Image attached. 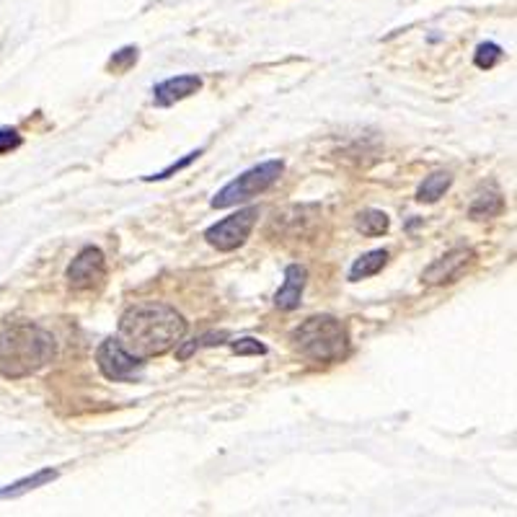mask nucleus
Returning a JSON list of instances; mask_svg holds the SVG:
<instances>
[{"instance_id": "1", "label": "nucleus", "mask_w": 517, "mask_h": 517, "mask_svg": "<svg viewBox=\"0 0 517 517\" xmlns=\"http://www.w3.org/2000/svg\"><path fill=\"white\" fill-rule=\"evenodd\" d=\"M186 334L184 316L166 303H140L119 318V345L140 360L166 354Z\"/></svg>"}, {"instance_id": "2", "label": "nucleus", "mask_w": 517, "mask_h": 517, "mask_svg": "<svg viewBox=\"0 0 517 517\" xmlns=\"http://www.w3.org/2000/svg\"><path fill=\"white\" fill-rule=\"evenodd\" d=\"M55 357V337L36 323H13L0 331V376L19 380Z\"/></svg>"}, {"instance_id": "3", "label": "nucleus", "mask_w": 517, "mask_h": 517, "mask_svg": "<svg viewBox=\"0 0 517 517\" xmlns=\"http://www.w3.org/2000/svg\"><path fill=\"white\" fill-rule=\"evenodd\" d=\"M290 342L313 362H342L349 352V331L334 316H310L293 331Z\"/></svg>"}, {"instance_id": "4", "label": "nucleus", "mask_w": 517, "mask_h": 517, "mask_svg": "<svg viewBox=\"0 0 517 517\" xmlns=\"http://www.w3.org/2000/svg\"><path fill=\"white\" fill-rule=\"evenodd\" d=\"M285 171V163L282 161H264L248 171H243L239 179H233L231 184H225L209 205L215 209H225V207H236L241 202H248L254 197H259L262 192H267L277 179Z\"/></svg>"}, {"instance_id": "5", "label": "nucleus", "mask_w": 517, "mask_h": 517, "mask_svg": "<svg viewBox=\"0 0 517 517\" xmlns=\"http://www.w3.org/2000/svg\"><path fill=\"white\" fill-rule=\"evenodd\" d=\"M259 220V207H243L239 212L228 215L225 220L209 225L205 231V241L217 251H236L251 236Z\"/></svg>"}, {"instance_id": "6", "label": "nucleus", "mask_w": 517, "mask_h": 517, "mask_svg": "<svg viewBox=\"0 0 517 517\" xmlns=\"http://www.w3.org/2000/svg\"><path fill=\"white\" fill-rule=\"evenodd\" d=\"M96 365L106 380L117 383H135L145 376V360L135 357L119 345V339H106L96 349Z\"/></svg>"}, {"instance_id": "7", "label": "nucleus", "mask_w": 517, "mask_h": 517, "mask_svg": "<svg viewBox=\"0 0 517 517\" xmlns=\"http://www.w3.org/2000/svg\"><path fill=\"white\" fill-rule=\"evenodd\" d=\"M106 259H103L102 248L96 246H86L78 251V256L70 262L68 267V285L75 293H99L106 285Z\"/></svg>"}, {"instance_id": "8", "label": "nucleus", "mask_w": 517, "mask_h": 517, "mask_svg": "<svg viewBox=\"0 0 517 517\" xmlns=\"http://www.w3.org/2000/svg\"><path fill=\"white\" fill-rule=\"evenodd\" d=\"M474 259H476L474 248H468V246H455V248H450L445 256H440L435 264H430V267L424 270L422 279H424L427 285H452V282H458V279L463 277V272L474 264Z\"/></svg>"}, {"instance_id": "9", "label": "nucleus", "mask_w": 517, "mask_h": 517, "mask_svg": "<svg viewBox=\"0 0 517 517\" xmlns=\"http://www.w3.org/2000/svg\"><path fill=\"white\" fill-rule=\"evenodd\" d=\"M200 88H202V78L200 75H176V78H169V80H161L153 88V102H156V106H171V103L189 99Z\"/></svg>"}, {"instance_id": "10", "label": "nucleus", "mask_w": 517, "mask_h": 517, "mask_svg": "<svg viewBox=\"0 0 517 517\" xmlns=\"http://www.w3.org/2000/svg\"><path fill=\"white\" fill-rule=\"evenodd\" d=\"M306 267H300V264H290L287 270H285V282H282V287L277 290L275 295V306L279 310H295L300 306V300H303V287H306Z\"/></svg>"}, {"instance_id": "11", "label": "nucleus", "mask_w": 517, "mask_h": 517, "mask_svg": "<svg viewBox=\"0 0 517 517\" xmlns=\"http://www.w3.org/2000/svg\"><path fill=\"white\" fill-rule=\"evenodd\" d=\"M385 264H388V251H385V248L368 251V254H362L360 259H354V264H352V270H349V282H360V279H368V277L378 275Z\"/></svg>"}, {"instance_id": "12", "label": "nucleus", "mask_w": 517, "mask_h": 517, "mask_svg": "<svg viewBox=\"0 0 517 517\" xmlns=\"http://www.w3.org/2000/svg\"><path fill=\"white\" fill-rule=\"evenodd\" d=\"M57 476H60V474H57L55 468H42V471H36L34 476H27V479H21V482H13L8 483V486H3V489H0V499H16V497L32 491V489H39V486H44V483L55 482Z\"/></svg>"}, {"instance_id": "13", "label": "nucleus", "mask_w": 517, "mask_h": 517, "mask_svg": "<svg viewBox=\"0 0 517 517\" xmlns=\"http://www.w3.org/2000/svg\"><path fill=\"white\" fill-rule=\"evenodd\" d=\"M450 184H452V176H450L448 171L430 173V176L422 181V186L416 189V200L432 205V202H437V200L448 192Z\"/></svg>"}, {"instance_id": "14", "label": "nucleus", "mask_w": 517, "mask_h": 517, "mask_svg": "<svg viewBox=\"0 0 517 517\" xmlns=\"http://www.w3.org/2000/svg\"><path fill=\"white\" fill-rule=\"evenodd\" d=\"M354 225H357V231H360L362 236L376 239V236L388 233L391 220H388V215H385V212H380V209H362V212L357 215Z\"/></svg>"}, {"instance_id": "15", "label": "nucleus", "mask_w": 517, "mask_h": 517, "mask_svg": "<svg viewBox=\"0 0 517 517\" xmlns=\"http://www.w3.org/2000/svg\"><path fill=\"white\" fill-rule=\"evenodd\" d=\"M502 209H505L502 194H499V192H489V194H479V197H476V202L471 205L468 215H471L474 220H491V217L502 215Z\"/></svg>"}, {"instance_id": "16", "label": "nucleus", "mask_w": 517, "mask_h": 517, "mask_svg": "<svg viewBox=\"0 0 517 517\" xmlns=\"http://www.w3.org/2000/svg\"><path fill=\"white\" fill-rule=\"evenodd\" d=\"M228 339V331H212V334H205V337H200V339H192V342H179V352H176V360H189L197 349H202V346H215V345H223Z\"/></svg>"}, {"instance_id": "17", "label": "nucleus", "mask_w": 517, "mask_h": 517, "mask_svg": "<svg viewBox=\"0 0 517 517\" xmlns=\"http://www.w3.org/2000/svg\"><path fill=\"white\" fill-rule=\"evenodd\" d=\"M505 57V52H502V47L499 44H494V42H483L476 47V52H474V65L482 70L494 68L499 60Z\"/></svg>"}, {"instance_id": "18", "label": "nucleus", "mask_w": 517, "mask_h": 517, "mask_svg": "<svg viewBox=\"0 0 517 517\" xmlns=\"http://www.w3.org/2000/svg\"><path fill=\"white\" fill-rule=\"evenodd\" d=\"M138 63V47H122L119 52H114L106 63V68L111 72H127Z\"/></svg>"}, {"instance_id": "19", "label": "nucleus", "mask_w": 517, "mask_h": 517, "mask_svg": "<svg viewBox=\"0 0 517 517\" xmlns=\"http://www.w3.org/2000/svg\"><path fill=\"white\" fill-rule=\"evenodd\" d=\"M231 349H233V354H239V357H246V354H254V357H259V354H267V346L262 345L259 339H251V337H246V339L233 342V345H231Z\"/></svg>"}, {"instance_id": "20", "label": "nucleus", "mask_w": 517, "mask_h": 517, "mask_svg": "<svg viewBox=\"0 0 517 517\" xmlns=\"http://www.w3.org/2000/svg\"><path fill=\"white\" fill-rule=\"evenodd\" d=\"M21 145H24V138L19 135V130H13V127H0V156L16 150V148H21Z\"/></svg>"}, {"instance_id": "21", "label": "nucleus", "mask_w": 517, "mask_h": 517, "mask_svg": "<svg viewBox=\"0 0 517 517\" xmlns=\"http://www.w3.org/2000/svg\"><path fill=\"white\" fill-rule=\"evenodd\" d=\"M200 156H202V150H194V153H189V156H186L184 161H179V163H171V166H169L166 171L153 173V176H145V181H156V179H169L171 173H179L181 169H186L189 163H194V161H197Z\"/></svg>"}]
</instances>
